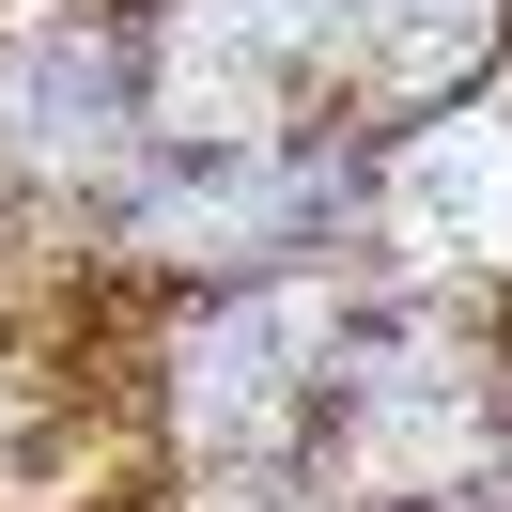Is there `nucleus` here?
<instances>
[{
	"label": "nucleus",
	"mask_w": 512,
	"mask_h": 512,
	"mask_svg": "<svg viewBox=\"0 0 512 512\" xmlns=\"http://www.w3.org/2000/svg\"><path fill=\"white\" fill-rule=\"evenodd\" d=\"M78 218H94V280H109V295H202V280L357 264V218H373V125L140 140Z\"/></svg>",
	"instance_id": "nucleus-1"
},
{
	"label": "nucleus",
	"mask_w": 512,
	"mask_h": 512,
	"mask_svg": "<svg viewBox=\"0 0 512 512\" xmlns=\"http://www.w3.org/2000/svg\"><path fill=\"white\" fill-rule=\"evenodd\" d=\"M357 264H295V280H202V295H140L125 342V419L140 466L218 481V466H295L311 450V373L342 326Z\"/></svg>",
	"instance_id": "nucleus-2"
},
{
	"label": "nucleus",
	"mask_w": 512,
	"mask_h": 512,
	"mask_svg": "<svg viewBox=\"0 0 512 512\" xmlns=\"http://www.w3.org/2000/svg\"><path fill=\"white\" fill-rule=\"evenodd\" d=\"M140 140V0H0V187L94 202Z\"/></svg>",
	"instance_id": "nucleus-3"
},
{
	"label": "nucleus",
	"mask_w": 512,
	"mask_h": 512,
	"mask_svg": "<svg viewBox=\"0 0 512 512\" xmlns=\"http://www.w3.org/2000/svg\"><path fill=\"white\" fill-rule=\"evenodd\" d=\"M357 264H388V280H512V63L450 109L373 125Z\"/></svg>",
	"instance_id": "nucleus-4"
}]
</instances>
